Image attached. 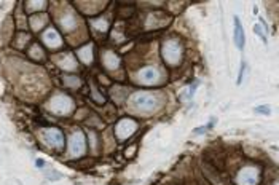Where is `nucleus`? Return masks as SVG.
Returning <instances> with one entry per match:
<instances>
[{
  "instance_id": "nucleus-1",
  "label": "nucleus",
  "mask_w": 279,
  "mask_h": 185,
  "mask_svg": "<svg viewBox=\"0 0 279 185\" xmlns=\"http://www.w3.org/2000/svg\"><path fill=\"white\" fill-rule=\"evenodd\" d=\"M131 106L136 112H144V113H150L155 112L158 107H160V101L155 94L152 92H136V94L131 97Z\"/></svg>"
},
{
  "instance_id": "nucleus-2",
  "label": "nucleus",
  "mask_w": 279,
  "mask_h": 185,
  "mask_svg": "<svg viewBox=\"0 0 279 185\" xmlns=\"http://www.w3.org/2000/svg\"><path fill=\"white\" fill-rule=\"evenodd\" d=\"M48 108L54 115H70L74 110V101L67 94H56L48 101Z\"/></svg>"
},
{
  "instance_id": "nucleus-3",
  "label": "nucleus",
  "mask_w": 279,
  "mask_h": 185,
  "mask_svg": "<svg viewBox=\"0 0 279 185\" xmlns=\"http://www.w3.org/2000/svg\"><path fill=\"white\" fill-rule=\"evenodd\" d=\"M163 58H165V61L169 66H176L182 59V45L174 39L165 42V45H163Z\"/></svg>"
},
{
  "instance_id": "nucleus-4",
  "label": "nucleus",
  "mask_w": 279,
  "mask_h": 185,
  "mask_svg": "<svg viewBox=\"0 0 279 185\" xmlns=\"http://www.w3.org/2000/svg\"><path fill=\"white\" fill-rule=\"evenodd\" d=\"M42 139L50 149L53 150H62L64 149V144H65V139H64V134L61 129L58 128H46L42 131Z\"/></svg>"
},
{
  "instance_id": "nucleus-5",
  "label": "nucleus",
  "mask_w": 279,
  "mask_h": 185,
  "mask_svg": "<svg viewBox=\"0 0 279 185\" xmlns=\"http://www.w3.org/2000/svg\"><path fill=\"white\" fill-rule=\"evenodd\" d=\"M69 152L70 155L74 156V158H78L86 152V140H85V134L80 131V129H77L74 131V134L70 136L69 139Z\"/></svg>"
},
{
  "instance_id": "nucleus-6",
  "label": "nucleus",
  "mask_w": 279,
  "mask_h": 185,
  "mask_svg": "<svg viewBox=\"0 0 279 185\" xmlns=\"http://www.w3.org/2000/svg\"><path fill=\"white\" fill-rule=\"evenodd\" d=\"M42 42L45 43V46L48 48V50L51 51H58L61 50L62 45H64V40L61 34L54 29V27H48V29L42 34Z\"/></svg>"
},
{
  "instance_id": "nucleus-7",
  "label": "nucleus",
  "mask_w": 279,
  "mask_h": 185,
  "mask_svg": "<svg viewBox=\"0 0 279 185\" xmlns=\"http://www.w3.org/2000/svg\"><path fill=\"white\" fill-rule=\"evenodd\" d=\"M138 80L140 81L142 85H147V86L156 85L158 81L161 80V72H160V70H158L156 67L147 66V67H144V69H140V70H139Z\"/></svg>"
},
{
  "instance_id": "nucleus-8",
  "label": "nucleus",
  "mask_w": 279,
  "mask_h": 185,
  "mask_svg": "<svg viewBox=\"0 0 279 185\" xmlns=\"http://www.w3.org/2000/svg\"><path fill=\"white\" fill-rule=\"evenodd\" d=\"M138 129V123L131 118H122L115 126V134L118 139H126L129 136H133L134 131Z\"/></svg>"
},
{
  "instance_id": "nucleus-9",
  "label": "nucleus",
  "mask_w": 279,
  "mask_h": 185,
  "mask_svg": "<svg viewBox=\"0 0 279 185\" xmlns=\"http://www.w3.org/2000/svg\"><path fill=\"white\" fill-rule=\"evenodd\" d=\"M257 182H259V171L252 166L243 168L236 176L238 185H257Z\"/></svg>"
},
{
  "instance_id": "nucleus-10",
  "label": "nucleus",
  "mask_w": 279,
  "mask_h": 185,
  "mask_svg": "<svg viewBox=\"0 0 279 185\" xmlns=\"http://www.w3.org/2000/svg\"><path fill=\"white\" fill-rule=\"evenodd\" d=\"M54 61H56L58 67L64 70V72H75V70L78 69V62H77V59L74 58L72 53L59 54V56L54 58Z\"/></svg>"
},
{
  "instance_id": "nucleus-11",
  "label": "nucleus",
  "mask_w": 279,
  "mask_h": 185,
  "mask_svg": "<svg viewBox=\"0 0 279 185\" xmlns=\"http://www.w3.org/2000/svg\"><path fill=\"white\" fill-rule=\"evenodd\" d=\"M59 26H61V29L65 32V34H69V32L77 29V26H78V18L74 15V12H65L61 18H59Z\"/></svg>"
},
{
  "instance_id": "nucleus-12",
  "label": "nucleus",
  "mask_w": 279,
  "mask_h": 185,
  "mask_svg": "<svg viewBox=\"0 0 279 185\" xmlns=\"http://www.w3.org/2000/svg\"><path fill=\"white\" fill-rule=\"evenodd\" d=\"M75 54H77V58H78L81 62L86 64V66L93 64V45H91V43L80 46L78 50L75 51Z\"/></svg>"
},
{
  "instance_id": "nucleus-13",
  "label": "nucleus",
  "mask_w": 279,
  "mask_h": 185,
  "mask_svg": "<svg viewBox=\"0 0 279 185\" xmlns=\"http://www.w3.org/2000/svg\"><path fill=\"white\" fill-rule=\"evenodd\" d=\"M244 42H246L244 29H243L241 23H239V18H238V16H234V43H236L238 50H243Z\"/></svg>"
},
{
  "instance_id": "nucleus-14",
  "label": "nucleus",
  "mask_w": 279,
  "mask_h": 185,
  "mask_svg": "<svg viewBox=\"0 0 279 185\" xmlns=\"http://www.w3.org/2000/svg\"><path fill=\"white\" fill-rule=\"evenodd\" d=\"M29 24H31V29L34 31V32L42 31L43 27L48 24V16L46 15H34V16H31Z\"/></svg>"
},
{
  "instance_id": "nucleus-15",
  "label": "nucleus",
  "mask_w": 279,
  "mask_h": 185,
  "mask_svg": "<svg viewBox=\"0 0 279 185\" xmlns=\"http://www.w3.org/2000/svg\"><path fill=\"white\" fill-rule=\"evenodd\" d=\"M102 62H104V67L108 69V70H115L120 66V59L115 53L112 51H106L104 53V58H102Z\"/></svg>"
},
{
  "instance_id": "nucleus-16",
  "label": "nucleus",
  "mask_w": 279,
  "mask_h": 185,
  "mask_svg": "<svg viewBox=\"0 0 279 185\" xmlns=\"http://www.w3.org/2000/svg\"><path fill=\"white\" fill-rule=\"evenodd\" d=\"M27 54H29L31 59H34V61H40V62L45 61V58H46V56H45V51H43V48L38 45V43H34V45H31Z\"/></svg>"
},
{
  "instance_id": "nucleus-17",
  "label": "nucleus",
  "mask_w": 279,
  "mask_h": 185,
  "mask_svg": "<svg viewBox=\"0 0 279 185\" xmlns=\"http://www.w3.org/2000/svg\"><path fill=\"white\" fill-rule=\"evenodd\" d=\"M24 10L26 12H42V10H45L48 7V3L46 2H26L24 3Z\"/></svg>"
},
{
  "instance_id": "nucleus-18",
  "label": "nucleus",
  "mask_w": 279,
  "mask_h": 185,
  "mask_svg": "<svg viewBox=\"0 0 279 185\" xmlns=\"http://www.w3.org/2000/svg\"><path fill=\"white\" fill-rule=\"evenodd\" d=\"M62 81H64V83L67 85V86H70V88H80V85H81V80L77 77V75H72V74L64 75Z\"/></svg>"
},
{
  "instance_id": "nucleus-19",
  "label": "nucleus",
  "mask_w": 279,
  "mask_h": 185,
  "mask_svg": "<svg viewBox=\"0 0 279 185\" xmlns=\"http://www.w3.org/2000/svg\"><path fill=\"white\" fill-rule=\"evenodd\" d=\"M91 27L93 29H97L99 32H106L108 29V23H107V19H93Z\"/></svg>"
},
{
  "instance_id": "nucleus-20",
  "label": "nucleus",
  "mask_w": 279,
  "mask_h": 185,
  "mask_svg": "<svg viewBox=\"0 0 279 185\" xmlns=\"http://www.w3.org/2000/svg\"><path fill=\"white\" fill-rule=\"evenodd\" d=\"M31 40V35L29 34H24V32H19L18 34V40H15V46L16 48H24L26 43Z\"/></svg>"
},
{
  "instance_id": "nucleus-21",
  "label": "nucleus",
  "mask_w": 279,
  "mask_h": 185,
  "mask_svg": "<svg viewBox=\"0 0 279 185\" xmlns=\"http://www.w3.org/2000/svg\"><path fill=\"white\" fill-rule=\"evenodd\" d=\"M254 32H255L257 35L260 37L262 40H264V42H266V37H265V34H264V29H262V26H259V24H257V26H254Z\"/></svg>"
},
{
  "instance_id": "nucleus-22",
  "label": "nucleus",
  "mask_w": 279,
  "mask_h": 185,
  "mask_svg": "<svg viewBox=\"0 0 279 185\" xmlns=\"http://www.w3.org/2000/svg\"><path fill=\"white\" fill-rule=\"evenodd\" d=\"M254 110L257 113H264V115H270V107L268 106H259V107H255Z\"/></svg>"
},
{
  "instance_id": "nucleus-23",
  "label": "nucleus",
  "mask_w": 279,
  "mask_h": 185,
  "mask_svg": "<svg viewBox=\"0 0 279 185\" xmlns=\"http://www.w3.org/2000/svg\"><path fill=\"white\" fill-rule=\"evenodd\" d=\"M244 69H246V64H241V72H239V77H238V85H241V80H243V74H244Z\"/></svg>"
},
{
  "instance_id": "nucleus-24",
  "label": "nucleus",
  "mask_w": 279,
  "mask_h": 185,
  "mask_svg": "<svg viewBox=\"0 0 279 185\" xmlns=\"http://www.w3.org/2000/svg\"><path fill=\"white\" fill-rule=\"evenodd\" d=\"M35 166H37V168H43V160H37V161H35Z\"/></svg>"
}]
</instances>
